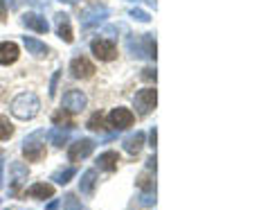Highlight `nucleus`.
<instances>
[{
	"instance_id": "obj_4",
	"label": "nucleus",
	"mask_w": 270,
	"mask_h": 210,
	"mask_svg": "<svg viewBox=\"0 0 270 210\" xmlns=\"http://www.w3.org/2000/svg\"><path fill=\"white\" fill-rule=\"evenodd\" d=\"M110 127L112 129H120V131H124V129H128L130 124L135 122V115L130 113L128 109H124V106H117V109H112L110 113Z\"/></svg>"
},
{
	"instance_id": "obj_5",
	"label": "nucleus",
	"mask_w": 270,
	"mask_h": 210,
	"mask_svg": "<svg viewBox=\"0 0 270 210\" xmlns=\"http://www.w3.org/2000/svg\"><path fill=\"white\" fill-rule=\"evenodd\" d=\"M86 95L81 91H68L61 100V106L68 111V113H76V111H84L86 109Z\"/></svg>"
},
{
	"instance_id": "obj_14",
	"label": "nucleus",
	"mask_w": 270,
	"mask_h": 210,
	"mask_svg": "<svg viewBox=\"0 0 270 210\" xmlns=\"http://www.w3.org/2000/svg\"><path fill=\"white\" fill-rule=\"evenodd\" d=\"M117 163H120V156H117V151H104V154L97 158V167L99 169H106V172H115Z\"/></svg>"
},
{
	"instance_id": "obj_2",
	"label": "nucleus",
	"mask_w": 270,
	"mask_h": 210,
	"mask_svg": "<svg viewBox=\"0 0 270 210\" xmlns=\"http://www.w3.org/2000/svg\"><path fill=\"white\" fill-rule=\"evenodd\" d=\"M90 50L97 57L99 61H112L117 57V46L110 41V39H94L90 43Z\"/></svg>"
},
{
	"instance_id": "obj_29",
	"label": "nucleus",
	"mask_w": 270,
	"mask_h": 210,
	"mask_svg": "<svg viewBox=\"0 0 270 210\" xmlns=\"http://www.w3.org/2000/svg\"><path fill=\"white\" fill-rule=\"evenodd\" d=\"M7 19V5H4V0H0V23H4Z\"/></svg>"
},
{
	"instance_id": "obj_28",
	"label": "nucleus",
	"mask_w": 270,
	"mask_h": 210,
	"mask_svg": "<svg viewBox=\"0 0 270 210\" xmlns=\"http://www.w3.org/2000/svg\"><path fill=\"white\" fill-rule=\"evenodd\" d=\"M58 77H61V73H54V77H52V84H50V95H54V93H56V84H58Z\"/></svg>"
},
{
	"instance_id": "obj_10",
	"label": "nucleus",
	"mask_w": 270,
	"mask_h": 210,
	"mask_svg": "<svg viewBox=\"0 0 270 210\" xmlns=\"http://www.w3.org/2000/svg\"><path fill=\"white\" fill-rule=\"evenodd\" d=\"M22 154H25V158L30 160V163H38V160L45 158V145H43V142L27 140L25 147H22Z\"/></svg>"
},
{
	"instance_id": "obj_6",
	"label": "nucleus",
	"mask_w": 270,
	"mask_h": 210,
	"mask_svg": "<svg viewBox=\"0 0 270 210\" xmlns=\"http://www.w3.org/2000/svg\"><path fill=\"white\" fill-rule=\"evenodd\" d=\"M70 73H72V77H76V79H88L94 75V66H92V61L86 59V57H76L70 64Z\"/></svg>"
},
{
	"instance_id": "obj_13",
	"label": "nucleus",
	"mask_w": 270,
	"mask_h": 210,
	"mask_svg": "<svg viewBox=\"0 0 270 210\" xmlns=\"http://www.w3.org/2000/svg\"><path fill=\"white\" fill-rule=\"evenodd\" d=\"M9 172L14 174V178H12V192H14V194H18V190H20V183L27 181V167L22 163H12V165H9Z\"/></svg>"
},
{
	"instance_id": "obj_32",
	"label": "nucleus",
	"mask_w": 270,
	"mask_h": 210,
	"mask_svg": "<svg viewBox=\"0 0 270 210\" xmlns=\"http://www.w3.org/2000/svg\"><path fill=\"white\" fill-rule=\"evenodd\" d=\"M61 3H70V5H72V3H76V0H61Z\"/></svg>"
},
{
	"instance_id": "obj_9",
	"label": "nucleus",
	"mask_w": 270,
	"mask_h": 210,
	"mask_svg": "<svg viewBox=\"0 0 270 210\" xmlns=\"http://www.w3.org/2000/svg\"><path fill=\"white\" fill-rule=\"evenodd\" d=\"M108 16V10L106 7H94V10H86L84 14H81V23H84V28H94V25H99L104 19Z\"/></svg>"
},
{
	"instance_id": "obj_24",
	"label": "nucleus",
	"mask_w": 270,
	"mask_h": 210,
	"mask_svg": "<svg viewBox=\"0 0 270 210\" xmlns=\"http://www.w3.org/2000/svg\"><path fill=\"white\" fill-rule=\"evenodd\" d=\"M138 185L142 187V190H153V187H156V181H153L151 174H140V176H138Z\"/></svg>"
},
{
	"instance_id": "obj_7",
	"label": "nucleus",
	"mask_w": 270,
	"mask_h": 210,
	"mask_svg": "<svg viewBox=\"0 0 270 210\" xmlns=\"http://www.w3.org/2000/svg\"><path fill=\"white\" fill-rule=\"evenodd\" d=\"M22 25H25L27 30H34V32H38V34H45L50 30L48 21H45L40 14H36V12H27V14H22Z\"/></svg>"
},
{
	"instance_id": "obj_20",
	"label": "nucleus",
	"mask_w": 270,
	"mask_h": 210,
	"mask_svg": "<svg viewBox=\"0 0 270 210\" xmlns=\"http://www.w3.org/2000/svg\"><path fill=\"white\" fill-rule=\"evenodd\" d=\"M142 46H144V57L156 59V39H153V34H144V37H142Z\"/></svg>"
},
{
	"instance_id": "obj_17",
	"label": "nucleus",
	"mask_w": 270,
	"mask_h": 210,
	"mask_svg": "<svg viewBox=\"0 0 270 210\" xmlns=\"http://www.w3.org/2000/svg\"><path fill=\"white\" fill-rule=\"evenodd\" d=\"M142 145H144V133L142 131L133 133V136H128L124 140V149L128 151V154H138V151L142 149Z\"/></svg>"
},
{
	"instance_id": "obj_21",
	"label": "nucleus",
	"mask_w": 270,
	"mask_h": 210,
	"mask_svg": "<svg viewBox=\"0 0 270 210\" xmlns=\"http://www.w3.org/2000/svg\"><path fill=\"white\" fill-rule=\"evenodd\" d=\"M14 136V124L9 122V118L0 115V140H7Z\"/></svg>"
},
{
	"instance_id": "obj_30",
	"label": "nucleus",
	"mask_w": 270,
	"mask_h": 210,
	"mask_svg": "<svg viewBox=\"0 0 270 210\" xmlns=\"http://www.w3.org/2000/svg\"><path fill=\"white\" fill-rule=\"evenodd\" d=\"M151 147H156V129L151 131Z\"/></svg>"
},
{
	"instance_id": "obj_19",
	"label": "nucleus",
	"mask_w": 270,
	"mask_h": 210,
	"mask_svg": "<svg viewBox=\"0 0 270 210\" xmlns=\"http://www.w3.org/2000/svg\"><path fill=\"white\" fill-rule=\"evenodd\" d=\"M52 122L56 124L58 129H63V124L66 127H72V120H70V113H68L66 109H61V111H56V113L52 115Z\"/></svg>"
},
{
	"instance_id": "obj_23",
	"label": "nucleus",
	"mask_w": 270,
	"mask_h": 210,
	"mask_svg": "<svg viewBox=\"0 0 270 210\" xmlns=\"http://www.w3.org/2000/svg\"><path fill=\"white\" fill-rule=\"evenodd\" d=\"M72 176H74V167L58 169V172L52 176V181H56V183H68V178H72Z\"/></svg>"
},
{
	"instance_id": "obj_12",
	"label": "nucleus",
	"mask_w": 270,
	"mask_h": 210,
	"mask_svg": "<svg viewBox=\"0 0 270 210\" xmlns=\"http://www.w3.org/2000/svg\"><path fill=\"white\" fill-rule=\"evenodd\" d=\"M18 55H20V50H18L16 43H12V41L0 43V64L2 66L14 64V61L18 59Z\"/></svg>"
},
{
	"instance_id": "obj_3",
	"label": "nucleus",
	"mask_w": 270,
	"mask_h": 210,
	"mask_svg": "<svg viewBox=\"0 0 270 210\" xmlns=\"http://www.w3.org/2000/svg\"><path fill=\"white\" fill-rule=\"evenodd\" d=\"M156 102H158L156 88H142V91L135 95V109H138L140 115H146L156 109Z\"/></svg>"
},
{
	"instance_id": "obj_8",
	"label": "nucleus",
	"mask_w": 270,
	"mask_h": 210,
	"mask_svg": "<svg viewBox=\"0 0 270 210\" xmlns=\"http://www.w3.org/2000/svg\"><path fill=\"white\" fill-rule=\"evenodd\" d=\"M94 149V142L88 140V138H84V140L74 142V145L70 147V151H68V156H70L72 163H79L81 158H86V156H90V151Z\"/></svg>"
},
{
	"instance_id": "obj_11",
	"label": "nucleus",
	"mask_w": 270,
	"mask_h": 210,
	"mask_svg": "<svg viewBox=\"0 0 270 210\" xmlns=\"http://www.w3.org/2000/svg\"><path fill=\"white\" fill-rule=\"evenodd\" d=\"M54 23H56V34L63 39L66 43H72V28H70V16L68 14H56L54 16Z\"/></svg>"
},
{
	"instance_id": "obj_16",
	"label": "nucleus",
	"mask_w": 270,
	"mask_h": 210,
	"mask_svg": "<svg viewBox=\"0 0 270 210\" xmlns=\"http://www.w3.org/2000/svg\"><path fill=\"white\" fill-rule=\"evenodd\" d=\"M25 48H27V52L34 57H45L50 52V48L45 46V43L36 41V39H32V37H25Z\"/></svg>"
},
{
	"instance_id": "obj_22",
	"label": "nucleus",
	"mask_w": 270,
	"mask_h": 210,
	"mask_svg": "<svg viewBox=\"0 0 270 210\" xmlns=\"http://www.w3.org/2000/svg\"><path fill=\"white\" fill-rule=\"evenodd\" d=\"M88 129H92V131H106V124H104V115H102V113H92V118L88 120Z\"/></svg>"
},
{
	"instance_id": "obj_1",
	"label": "nucleus",
	"mask_w": 270,
	"mask_h": 210,
	"mask_svg": "<svg viewBox=\"0 0 270 210\" xmlns=\"http://www.w3.org/2000/svg\"><path fill=\"white\" fill-rule=\"evenodd\" d=\"M40 109V102L34 93H20L16 100L12 102V113L20 120H32Z\"/></svg>"
},
{
	"instance_id": "obj_31",
	"label": "nucleus",
	"mask_w": 270,
	"mask_h": 210,
	"mask_svg": "<svg viewBox=\"0 0 270 210\" xmlns=\"http://www.w3.org/2000/svg\"><path fill=\"white\" fill-rule=\"evenodd\" d=\"M2 169L4 167H2V163H0V185H2Z\"/></svg>"
},
{
	"instance_id": "obj_27",
	"label": "nucleus",
	"mask_w": 270,
	"mask_h": 210,
	"mask_svg": "<svg viewBox=\"0 0 270 210\" xmlns=\"http://www.w3.org/2000/svg\"><path fill=\"white\" fill-rule=\"evenodd\" d=\"M142 79H146V82H156V68H144L142 70Z\"/></svg>"
},
{
	"instance_id": "obj_15",
	"label": "nucleus",
	"mask_w": 270,
	"mask_h": 210,
	"mask_svg": "<svg viewBox=\"0 0 270 210\" xmlns=\"http://www.w3.org/2000/svg\"><path fill=\"white\" fill-rule=\"evenodd\" d=\"M25 194L34 196V199H50L54 194V185H50V183H36L30 190H25Z\"/></svg>"
},
{
	"instance_id": "obj_18",
	"label": "nucleus",
	"mask_w": 270,
	"mask_h": 210,
	"mask_svg": "<svg viewBox=\"0 0 270 210\" xmlns=\"http://www.w3.org/2000/svg\"><path fill=\"white\" fill-rule=\"evenodd\" d=\"M94 183H97V172L94 169H88V172L81 176V192L84 194H90L94 190Z\"/></svg>"
},
{
	"instance_id": "obj_25",
	"label": "nucleus",
	"mask_w": 270,
	"mask_h": 210,
	"mask_svg": "<svg viewBox=\"0 0 270 210\" xmlns=\"http://www.w3.org/2000/svg\"><path fill=\"white\" fill-rule=\"evenodd\" d=\"M50 138H52V142L54 145H58V147H63V142L68 140V133H63V129H52V133H50Z\"/></svg>"
},
{
	"instance_id": "obj_26",
	"label": "nucleus",
	"mask_w": 270,
	"mask_h": 210,
	"mask_svg": "<svg viewBox=\"0 0 270 210\" xmlns=\"http://www.w3.org/2000/svg\"><path fill=\"white\" fill-rule=\"evenodd\" d=\"M130 16H133L135 21H140V23H148V21H151V16H148L144 10H138V7H133V10H130Z\"/></svg>"
}]
</instances>
